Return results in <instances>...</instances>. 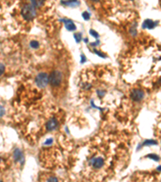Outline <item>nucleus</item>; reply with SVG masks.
<instances>
[{"label": "nucleus", "mask_w": 161, "mask_h": 182, "mask_svg": "<svg viewBox=\"0 0 161 182\" xmlns=\"http://www.w3.org/2000/svg\"><path fill=\"white\" fill-rule=\"evenodd\" d=\"M35 14H36L35 8L32 4H26L22 9V15L27 20H30L34 18Z\"/></svg>", "instance_id": "1"}, {"label": "nucleus", "mask_w": 161, "mask_h": 182, "mask_svg": "<svg viewBox=\"0 0 161 182\" xmlns=\"http://www.w3.org/2000/svg\"><path fill=\"white\" fill-rule=\"evenodd\" d=\"M62 81V74L60 71H54L49 76V82L53 87H57Z\"/></svg>", "instance_id": "2"}, {"label": "nucleus", "mask_w": 161, "mask_h": 182, "mask_svg": "<svg viewBox=\"0 0 161 182\" xmlns=\"http://www.w3.org/2000/svg\"><path fill=\"white\" fill-rule=\"evenodd\" d=\"M49 83V75L46 73H40L35 78V83L39 88H44L48 85Z\"/></svg>", "instance_id": "3"}, {"label": "nucleus", "mask_w": 161, "mask_h": 182, "mask_svg": "<svg viewBox=\"0 0 161 182\" xmlns=\"http://www.w3.org/2000/svg\"><path fill=\"white\" fill-rule=\"evenodd\" d=\"M130 97L132 98V100H135V101H140V100L144 99V92L142 90L135 89L131 92Z\"/></svg>", "instance_id": "4"}, {"label": "nucleus", "mask_w": 161, "mask_h": 182, "mask_svg": "<svg viewBox=\"0 0 161 182\" xmlns=\"http://www.w3.org/2000/svg\"><path fill=\"white\" fill-rule=\"evenodd\" d=\"M91 164L94 168L98 169V168H102V166L104 165V160L101 157L94 158V160H92Z\"/></svg>", "instance_id": "5"}, {"label": "nucleus", "mask_w": 161, "mask_h": 182, "mask_svg": "<svg viewBox=\"0 0 161 182\" xmlns=\"http://www.w3.org/2000/svg\"><path fill=\"white\" fill-rule=\"evenodd\" d=\"M57 126H58V121H57V120H56V118H51V119L48 121L47 125H46L47 130H49V131H52L53 130L56 129Z\"/></svg>", "instance_id": "6"}, {"label": "nucleus", "mask_w": 161, "mask_h": 182, "mask_svg": "<svg viewBox=\"0 0 161 182\" xmlns=\"http://www.w3.org/2000/svg\"><path fill=\"white\" fill-rule=\"evenodd\" d=\"M61 20L65 23V27H66V29H68L69 31H74V30L76 29V25L74 24V22L72 21V20H66V19H62Z\"/></svg>", "instance_id": "7"}, {"label": "nucleus", "mask_w": 161, "mask_h": 182, "mask_svg": "<svg viewBox=\"0 0 161 182\" xmlns=\"http://www.w3.org/2000/svg\"><path fill=\"white\" fill-rule=\"evenodd\" d=\"M156 25V23L153 22L151 20H146L143 24V28L144 29H153Z\"/></svg>", "instance_id": "8"}, {"label": "nucleus", "mask_w": 161, "mask_h": 182, "mask_svg": "<svg viewBox=\"0 0 161 182\" xmlns=\"http://www.w3.org/2000/svg\"><path fill=\"white\" fill-rule=\"evenodd\" d=\"M14 158L15 161H22L23 160V154L21 150L16 149L14 151Z\"/></svg>", "instance_id": "9"}, {"label": "nucleus", "mask_w": 161, "mask_h": 182, "mask_svg": "<svg viewBox=\"0 0 161 182\" xmlns=\"http://www.w3.org/2000/svg\"><path fill=\"white\" fill-rule=\"evenodd\" d=\"M61 4L67 5V6H77V5H79V2H77V1H70V2H61Z\"/></svg>", "instance_id": "10"}, {"label": "nucleus", "mask_w": 161, "mask_h": 182, "mask_svg": "<svg viewBox=\"0 0 161 182\" xmlns=\"http://www.w3.org/2000/svg\"><path fill=\"white\" fill-rule=\"evenodd\" d=\"M43 4H44V3L41 2V1H32V3H31V4H32L34 7H40V6H42Z\"/></svg>", "instance_id": "11"}, {"label": "nucleus", "mask_w": 161, "mask_h": 182, "mask_svg": "<svg viewBox=\"0 0 161 182\" xmlns=\"http://www.w3.org/2000/svg\"><path fill=\"white\" fill-rule=\"evenodd\" d=\"M30 46L32 48H34V49H36V48H38L40 46V44H39L38 41H32L31 42H30Z\"/></svg>", "instance_id": "12"}, {"label": "nucleus", "mask_w": 161, "mask_h": 182, "mask_svg": "<svg viewBox=\"0 0 161 182\" xmlns=\"http://www.w3.org/2000/svg\"><path fill=\"white\" fill-rule=\"evenodd\" d=\"M82 17H83L85 20H88L90 18V13L87 12V11H85L84 13L82 14Z\"/></svg>", "instance_id": "13"}, {"label": "nucleus", "mask_w": 161, "mask_h": 182, "mask_svg": "<svg viewBox=\"0 0 161 182\" xmlns=\"http://www.w3.org/2000/svg\"><path fill=\"white\" fill-rule=\"evenodd\" d=\"M74 37H75V39L77 41V42H79L80 40H81V35H80V33H76V34H74Z\"/></svg>", "instance_id": "14"}, {"label": "nucleus", "mask_w": 161, "mask_h": 182, "mask_svg": "<svg viewBox=\"0 0 161 182\" xmlns=\"http://www.w3.org/2000/svg\"><path fill=\"white\" fill-rule=\"evenodd\" d=\"M47 182H59L58 181V179L55 177V176H51L49 177V180L47 181Z\"/></svg>", "instance_id": "15"}, {"label": "nucleus", "mask_w": 161, "mask_h": 182, "mask_svg": "<svg viewBox=\"0 0 161 182\" xmlns=\"http://www.w3.org/2000/svg\"><path fill=\"white\" fill-rule=\"evenodd\" d=\"M4 71H5V66H4V65L3 63L0 62V76L3 74Z\"/></svg>", "instance_id": "16"}, {"label": "nucleus", "mask_w": 161, "mask_h": 182, "mask_svg": "<svg viewBox=\"0 0 161 182\" xmlns=\"http://www.w3.org/2000/svg\"><path fill=\"white\" fill-rule=\"evenodd\" d=\"M90 32H91V34L93 35L94 36H95L96 38H98V36H99V35H98V33L97 32H95V31H94V30H90Z\"/></svg>", "instance_id": "17"}, {"label": "nucleus", "mask_w": 161, "mask_h": 182, "mask_svg": "<svg viewBox=\"0 0 161 182\" xmlns=\"http://www.w3.org/2000/svg\"><path fill=\"white\" fill-rule=\"evenodd\" d=\"M4 114V108L2 106H0V117H2Z\"/></svg>", "instance_id": "18"}, {"label": "nucleus", "mask_w": 161, "mask_h": 182, "mask_svg": "<svg viewBox=\"0 0 161 182\" xmlns=\"http://www.w3.org/2000/svg\"><path fill=\"white\" fill-rule=\"evenodd\" d=\"M81 57H82V60H81V62H84L85 61V57L83 54L81 55Z\"/></svg>", "instance_id": "19"}, {"label": "nucleus", "mask_w": 161, "mask_h": 182, "mask_svg": "<svg viewBox=\"0 0 161 182\" xmlns=\"http://www.w3.org/2000/svg\"><path fill=\"white\" fill-rule=\"evenodd\" d=\"M0 182H3V181H1V180H0Z\"/></svg>", "instance_id": "20"}, {"label": "nucleus", "mask_w": 161, "mask_h": 182, "mask_svg": "<svg viewBox=\"0 0 161 182\" xmlns=\"http://www.w3.org/2000/svg\"></svg>", "instance_id": "21"}]
</instances>
